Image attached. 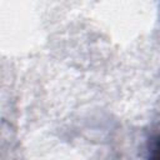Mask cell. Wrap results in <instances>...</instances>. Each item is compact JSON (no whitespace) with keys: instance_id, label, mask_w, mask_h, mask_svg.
Instances as JSON below:
<instances>
[{"instance_id":"6da1fadb","label":"cell","mask_w":160,"mask_h":160,"mask_svg":"<svg viewBox=\"0 0 160 160\" xmlns=\"http://www.w3.org/2000/svg\"><path fill=\"white\" fill-rule=\"evenodd\" d=\"M148 160H160V135L155 139V141L150 149V154H149Z\"/></svg>"}]
</instances>
